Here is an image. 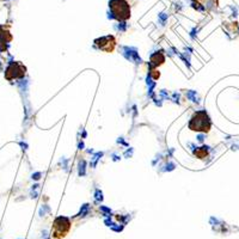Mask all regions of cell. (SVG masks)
<instances>
[{
    "label": "cell",
    "mask_w": 239,
    "mask_h": 239,
    "mask_svg": "<svg viewBox=\"0 0 239 239\" xmlns=\"http://www.w3.org/2000/svg\"><path fill=\"white\" fill-rule=\"evenodd\" d=\"M71 220L66 216H58L53 222L51 227V235L55 239H61L68 234L71 230Z\"/></svg>",
    "instance_id": "3957f363"
},
{
    "label": "cell",
    "mask_w": 239,
    "mask_h": 239,
    "mask_svg": "<svg viewBox=\"0 0 239 239\" xmlns=\"http://www.w3.org/2000/svg\"><path fill=\"white\" fill-rule=\"evenodd\" d=\"M212 127V122L208 114L204 110H200L194 113L189 122V129L192 132H201V133H208Z\"/></svg>",
    "instance_id": "6da1fadb"
},
{
    "label": "cell",
    "mask_w": 239,
    "mask_h": 239,
    "mask_svg": "<svg viewBox=\"0 0 239 239\" xmlns=\"http://www.w3.org/2000/svg\"><path fill=\"white\" fill-rule=\"evenodd\" d=\"M164 61H165V56L161 53H156L152 56V59H151V62H152V65L154 67H158L159 65L164 63Z\"/></svg>",
    "instance_id": "8992f818"
},
{
    "label": "cell",
    "mask_w": 239,
    "mask_h": 239,
    "mask_svg": "<svg viewBox=\"0 0 239 239\" xmlns=\"http://www.w3.org/2000/svg\"><path fill=\"white\" fill-rule=\"evenodd\" d=\"M109 6L113 16L117 20H127L130 17V6L125 0H111Z\"/></svg>",
    "instance_id": "7a4b0ae2"
},
{
    "label": "cell",
    "mask_w": 239,
    "mask_h": 239,
    "mask_svg": "<svg viewBox=\"0 0 239 239\" xmlns=\"http://www.w3.org/2000/svg\"><path fill=\"white\" fill-rule=\"evenodd\" d=\"M195 156L197 158H200V159H204V158L208 156V151H207V148L206 147H200V148H197L195 151Z\"/></svg>",
    "instance_id": "52a82bcc"
},
{
    "label": "cell",
    "mask_w": 239,
    "mask_h": 239,
    "mask_svg": "<svg viewBox=\"0 0 239 239\" xmlns=\"http://www.w3.org/2000/svg\"><path fill=\"white\" fill-rule=\"evenodd\" d=\"M25 71L26 68L19 62H12L10 66L6 68V72H5V77L7 80H12V79H17V78H23L24 74H25Z\"/></svg>",
    "instance_id": "5b68a950"
},
{
    "label": "cell",
    "mask_w": 239,
    "mask_h": 239,
    "mask_svg": "<svg viewBox=\"0 0 239 239\" xmlns=\"http://www.w3.org/2000/svg\"><path fill=\"white\" fill-rule=\"evenodd\" d=\"M94 44L98 49H101L104 53H113L116 47V38L114 36H104L94 41Z\"/></svg>",
    "instance_id": "277c9868"
}]
</instances>
